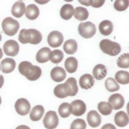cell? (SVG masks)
Here are the masks:
<instances>
[{
	"mask_svg": "<svg viewBox=\"0 0 129 129\" xmlns=\"http://www.w3.org/2000/svg\"><path fill=\"white\" fill-rule=\"evenodd\" d=\"M18 70L22 75L30 81L37 80L42 75V70L39 67L33 65L27 61H22L19 64Z\"/></svg>",
	"mask_w": 129,
	"mask_h": 129,
	"instance_id": "obj_1",
	"label": "cell"
},
{
	"mask_svg": "<svg viewBox=\"0 0 129 129\" xmlns=\"http://www.w3.org/2000/svg\"><path fill=\"white\" fill-rule=\"evenodd\" d=\"M18 40L23 44L37 45L42 41V35L39 31L35 29H22L19 34Z\"/></svg>",
	"mask_w": 129,
	"mask_h": 129,
	"instance_id": "obj_2",
	"label": "cell"
},
{
	"mask_svg": "<svg viewBox=\"0 0 129 129\" xmlns=\"http://www.w3.org/2000/svg\"><path fill=\"white\" fill-rule=\"evenodd\" d=\"M100 47L104 53L110 56H117L121 52V46L119 43L108 39L101 40L100 43Z\"/></svg>",
	"mask_w": 129,
	"mask_h": 129,
	"instance_id": "obj_3",
	"label": "cell"
},
{
	"mask_svg": "<svg viewBox=\"0 0 129 129\" xmlns=\"http://www.w3.org/2000/svg\"><path fill=\"white\" fill-rule=\"evenodd\" d=\"M3 31L6 35L12 37L16 35L20 28L18 21L11 17H7L2 22Z\"/></svg>",
	"mask_w": 129,
	"mask_h": 129,
	"instance_id": "obj_4",
	"label": "cell"
},
{
	"mask_svg": "<svg viewBox=\"0 0 129 129\" xmlns=\"http://www.w3.org/2000/svg\"><path fill=\"white\" fill-rule=\"evenodd\" d=\"M78 31L80 35L84 38H91L96 33V26L90 21L81 23L79 24Z\"/></svg>",
	"mask_w": 129,
	"mask_h": 129,
	"instance_id": "obj_5",
	"label": "cell"
},
{
	"mask_svg": "<svg viewBox=\"0 0 129 129\" xmlns=\"http://www.w3.org/2000/svg\"><path fill=\"white\" fill-rule=\"evenodd\" d=\"M59 118L55 111H49L45 115L43 120L44 127L47 129H54L59 125Z\"/></svg>",
	"mask_w": 129,
	"mask_h": 129,
	"instance_id": "obj_6",
	"label": "cell"
},
{
	"mask_svg": "<svg viewBox=\"0 0 129 129\" xmlns=\"http://www.w3.org/2000/svg\"><path fill=\"white\" fill-rule=\"evenodd\" d=\"M54 93L59 99H64L68 96H73L71 88L66 82L55 86L54 90Z\"/></svg>",
	"mask_w": 129,
	"mask_h": 129,
	"instance_id": "obj_7",
	"label": "cell"
},
{
	"mask_svg": "<svg viewBox=\"0 0 129 129\" xmlns=\"http://www.w3.org/2000/svg\"><path fill=\"white\" fill-rule=\"evenodd\" d=\"M86 106L85 103L81 100H76L72 102L69 107L71 114L79 117L86 112Z\"/></svg>",
	"mask_w": 129,
	"mask_h": 129,
	"instance_id": "obj_8",
	"label": "cell"
},
{
	"mask_svg": "<svg viewBox=\"0 0 129 129\" xmlns=\"http://www.w3.org/2000/svg\"><path fill=\"white\" fill-rule=\"evenodd\" d=\"M20 46L15 40H10L5 42L3 45V51L7 56H15L18 54Z\"/></svg>",
	"mask_w": 129,
	"mask_h": 129,
	"instance_id": "obj_9",
	"label": "cell"
},
{
	"mask_svg": "<svg viewBox=\"0 0 129 129\" xmlns=\"http://www.w3.org/2000/svg\"><path fill=\"white\" fill-rule=\"evenodd\" d=\"M64 42V37L60 32L53 31L51 32L47 37V42L50 46L57 48L60 46Z\"/></svg>",
	"mask_w": 129,
	"mask_h": 129,
	"instance_id": "obj_10",
	"label": "cell"
},
{
	"mask_svg": "<svg viewBox=\"0 0 129 129\" xmlns=\"http://www.w3.org/2000/svg\"><path fill=\"white\" fill-rule=\"evenodd\" d=\"M16 112L20 115H26L30 111V104L26 99L21 98L16 100L15 104Z\"/></svg>",
	"mask_w": 129,
	"mask_h": 129,
	"instance_id": "obj_11",
	"label": "cell"
},
{
	"mask_svg": "<svg viewBox=\"0 0 129 129\" xmlns=\"http://www.w3.org/2000/svg\"><path fill=\"white\" fill-rule=\"evenodd\" d=\"M108 103L114 110H119L123 107L125 104L124 98L121 94L114 93L108 99Z\"/></svg>",
	"mask_w": 129,
	"mask_h": 129,
	"instance_id": "obj_12",
	"label": "cell"
},
{
	"mask_svg": "<svg viewBox=\"0 0 129 129\" xmlns=\"http://www.w3.org/2000/svg\"><path fill=\"white\" fill-rule=\"evenodd\" d=\"M16 67V62L13 58L4 59L0 63V70L4 73H10L13 72Z\"/></svg>",
	"mask_w": 129,
	"mask_h": 129,
	"instance_id": "obj_13",
	"label": "cell"
},
{
	"mask_svg": "<svg viewBox=\"0 0 129 129\" xmlns=\"http://www.w3.org/2000/svg\"><path fill=\"white\" fill-rule=\"evenodd\" d=\"M87 120L90 127L96 128L101 124V118L96 111L91 110L88 113Z\"/></svg>",
	"mask_w": 129,
	"mask_h": 129,
	"instance_id": "obj_14",
	"label": "cell"
},
{
	"mask_svg": "<svg viewBox=\"0 0 129 129\" xmlns=\"http://www.w3.org/2000/svg\"><path fill=\"white\" fill-rule=\"evenodd\" d=\"M51 78L55 82H61L66 77V73L63 68L55 67L51 72Z\"/></svg>",
	"mask_w": 129,
	"mask_h": 129,
	"instance_id": "obj_15",
	"label": "cell"
},
{
	"mask_svg": "<svg viewBox=\"0 0 129 129\" xmlns=\"http://www.w3.org/2000/svg\"><path fill=\"white\" fill-rule=\"evenodd\" d=\"M79 85L82 88L88 90V89L91 88L95 84V80L94 78L91 75L86 74L83 75L81 76L79 78Z\"/></svg>",
	"mask_w": 129,
	"mask_h": 129,
	"instance_id": "obj_16",
	"label": "cell"
},
{
	"mask_svg": "<svg viewBox=\"0 0 129 129\" xmlns=\"http://www.w3.org/2000/svg\"><path fill=\"white\" fill-rule=\"evenodd\" d=\"M115 123L120 127H124L128 123V116L127 113L123 111L117 112L115 115Z\"/></svg>",
	"mask_w": 129,
	"mask_h": 129,
	"instance_id": "obj_17",
	"label": "cell"
},
{
	"mask_svg": "<svg viewBox=\"0 0 129 129\" xmlns=\"http://www.w3.org/2000/svg\"><path fill=\"white\" fill-rule=\"evenodd\" d=\"M25 5L23 1H17L13 5L11 8V13L13 16L19 18L25 14Z\"/></svg>",
	"mask_w": 129,
	"mask_h": 129,
	"instance_id": "obj_18",
	"label": "cell"
},
{
	"mask_svg": "<svg viewBox=\"0 0 129 129\" xmlns=\"http://www.w3.org/2000/svg\"><path fill=\"white\" fill-rule=\"evenodd\" d=\"M25 14L27 18L30 20H34L39 16V9L35 5L31 4L26 7Z\"/></svg>",
	"mask_w": 129,
	"mask_h": 129,
	"instance_id": "obj_19",
	"label": "cell"
},
{
	"mask_svg": "<svg viewBox=\"0 0 129 129\" xmlns=\"http://www.w3.org/2000/svg\"><path fill=\"white\" fill-rule=\"evenodd\" d=\"M51 52V49L48 47H44L37 52L36 60L40 63H44L49 60V55Z\"/></svg>",
	"mask_w": 129,
	"mask_h": 129,
	"instance_id": "obj_20",
	"label": "cell"
},
{
	"mask_svg": "<svg viewBox=\"0 0 129 129\" xmlns=\"http://www.w3.org/2000/svg\"><path fill=\"white\" fill-rule=\"evenodd\" d=\"M74 9L73 5L70 4H66L62 6L60 11V17L66 20H70L74 15Z\"/></svg>",
	"mask_w": 129,
	"mask_h": 129,
	"instance_id": "obj_21",
	"label": "cell"
},
{
	"mask_svg": "<svg viewBox=\"0 0 129 129\" xmlns=\"http://www.w3.org/2000/svg\"><path fill=\"white\" fill-rule=\"evenodd\" d=\"M45 110L42 105H36L32 109L30 113V118L33 122L40 120L42 118Z\"/></svg>",
	"mask_w": 129,
	"mask_h": 129,
	"instance_id": "obj_22",
	"label": "cell"
},
{
	"mask_svg": "<svg viewBox=\"0 0 129 129\" xmlns=\"http://www.w3.org/2000/svg\"><path fill=\"white\" fill-rule=\"evenodd\" d=\"M94 78L96 80H102L107 75L106 67L102 64H98L95 66L93 70Z\"/></svg>",
	"mask_w": 129,
	"mask_h": 129,
	"instance_id": "obj_23",
	"label": "cell"
},
{
	"mask_svg": "<svg viewBox=\"0 0 129 129\" xmlns=\"http://www.w3.org/2000/svg\"><path fill=\"white\" fill-rule=\"evenodd\" d=\"M113 29V24L109 20H104L99 24V30L104 36H108L112 33Z\"/></svg>",
	"mask_w": 129,
	"mask_h": 129,
	"instance_id": "obj_24",
	"label": "cell"
},
{
	"mask_svg": "<svg viewBox=\"0 0 129 129\" xmlns=\"http://www.w3.org/2000/svg\"><path fill=\"white\" fill-rule=\"evenodd\" d=\"M64 51L69 55H73L77 51V43L75 40L70 39L67 40L63 46Z\"/></svg>",
	"mask_w": 129,
	"mask_h": 129,
	"instance_id": "obj_25",
	"label": "cell"
},
{
	"mask_svg": "<svg viewBox=\"0 0 129 129\" xmlns=\"http://www.w3.org/2000/svg\"><path fill=\"white\" fill-rule=\"evenodd\" d=\"M64 65L67 72L69 73H73L76 72L78 67V61L76 58L71 56L66 60Z\"/></svg>",
	"mask_w": 129,
	"mask_h": 129,
	"instance_id": "obj_26",
	"label": "cell"
},
{
	"mask_svg": "<svg viewBox=\"0 0 129 129\" xmlns=\"http://www.w3.org/2000/svg\"><path fill=\"white\" fill-rule=\"evenodd\" d=\"M74 17L79 21H84L87 20L89 17V12L86 8L83 7H79L76 8L74 10Z\"/></svg>",
	"mask_w": 129,
	"mask_h": 129,
	"instance_id": "obj_27",
	"label": "cell"
},
{
	"mask_svg": "<svg viewBox=\"0 0 129 129\" xmlns=\"http://www.w3.org/2000/svg\"><path fill=\"white\" fill-rule=\"evenodd\" d=\"M115 81L122 85L128 84L129 83V73L126 71L120 70L115 74Z\"/></svg>",
	"mask_w": 129,
	"mask_h": 129,
	"instance_id": "obj_28",
	"label": "cell"
},
{
	"mask_svg": "<svg viewBox=\"0 0 129 129\" xmlns=\"http://www.w3.org/2000/svg\"><path fill=\"white\" fill-rule=\"evenodd\" d=\"M64 58V54L62 51L59 50H54L51 51L49 55V60L52 63L55 64L61 62Z\"/></svg>",
	"mask_w": 129,
	"mask_h": 129,
	"instance_id": "obj_29",
	"label": "cell"
},
{
	"mask_svg": "<svg viewBox=\"0 0 129 129\" xmlns=\"http://www.w3.org/2000/svg\"><path fill=\"white\" fill-rule=\"evenodd\" d=\"M104 85H105L106 89L110 92H114V91H118L120 89L119 85L117 83L115 80L112 77H110L106 80Z\"/></svg>",
	"mask_w": 129,
	"mask_h": 129,
	"instance_id": "obj_30",
	"label": "cell"
},
{
	"mask_svg": "<svg viewBox=\"0 0 129 129\" xmlns=\"http://www.w3.org/2000/svg\"><path fill=\"white\" fill-rule=\"evenodd\" d=\"M98 109L103 115H108L112 112V108L110 104L106 102H101L98 104Z\"/></svg>",
	"mask_w": 129,
	"mask_h": 129,
	"instance_id": "obj_31",
	"label": "cell"
},
{
	"mask_svg": "<svg viewBox=\"0 0 129 129\" xmlns=\"http://www.w3.org/2000/svg\"><path fill=\"white\" fill-rule=\"evenodd\" d=\"M69 107L70 104L66 102L63 103L59 106L58 108V112L60 117L62 118H67L70 116L71 113L69 111Z\"/></svg>",
	"mask_w": 129,
	"mask_h": 129,
	"instance_id": "obj_32",
	"label": "cell"
},
{
	"mask_svg": "<svg viewBox=\"0 0 129 129\" xmlns=\"http://www.w3.org/2000/svg\"><path fill=\"white\" fill-rule=\"evenodd\" d=\"M117 65L122 68H128L129 67V54L125 53L121 55L117 60Z\"/></svg>",
	"mask_w": 129,
	"mask_h": 129,
	"instance_id": "obj_33",
	"label": "cell"
},
{
	"mask_svg": "<svg viewBox=\"0 0 129 129\" xmlns=\"http://www.w3.org/2000/svg\"><path fill=\"white\" fill-rule=\"evenodd\" d=\"M128 5L129 1L128 0H117L114 3V8L118 11H123L128 8Z\"/></svg>",
	"mask_w": 129,
	"mask_h": 129,
	"instance_id": "obj_34",
	"label": "cell"
},
{
	"mask_svg": "<svg viewBox=\"0 0 129 129\" xmlns=\"http://www.w3.org/2000/svg\"><path fill=\"white\" fill-rule=\"evenodd\" d=\"M86 123L84 120L77 118L74 120L71 123L70 129H86Z\"/></svg>",
	"mask_w": 129,
	"mask_h": 129,
	"instance_id": "obj_35",
	"label": "cell"
},
{
	"mask_svg": "<svg viewBox=\"0 0 129 129\" xmlns=\"http://www.w3.org/2000/svg\"><path fill=\"white\" fill-rule=\"evenodd\" d=\"M66 82L69 85L71 88L73 96H76L78 92V86H77V81L76 78H74V77H71V78H68V80Z\"/></svg>",
	"mask_w": 129,
	"mask_h": 129,
	"instance_id": "obj_36",
	"label": "cell"
},
{
	"mask_svg": "<svg viewBox=\"0 0 129 129\" xmlns=\"http://www.w3.org/2000/svg\"><path fill=\"white\" fill-rule=\"evenodd\" d=\"M104 2L105 1H103V0H99V1H96V0L92 1V0H91V5L90 6H91L93 8H97L101 7L104 5Z\"/></svg>",
	"mask_w": 129,
	"mask_h": 129,
	"instance_id": "obj_37",
	"label": "cell"
},
{
	"mask_svg": "<svg viewBox=\"0 0 129 129\" xmlns=\"http://www.w3.org/2000/svg\"><path fill=\"white\" fill-rule=\"evenodd\" d=\"M101 129H117L116 127L112 123H106L104 125Z\"/></svg>",
	"mask_w": 129,
	"mask_h": 129,
	"instance_id": "obj_38",
	"label": "cell"
},
{
	"mask_svg": "<svg viewBox=\"0 0 129 129\" xmlns=\"http://www.w3.org/2000/svg\"><path fill=\"white\" fill-rule=\"evenodd\" d=\"M79 2L82 4V5H85V6H90L91 5V0H90V1H81V0H79Z\"/></svg>",
	"mask_w": 129,
	"mask_h": 129,
	"instance_id": "obj_39",
	"label": "cell"
},
{
	"mask_svg": "<svg viewBox=\"0 0 129 129\" xmlns=\"http://www.w3.org/2000/svg\"><path fill=\"white\" fill-rule=\"evenodd\" d=\"M15 129H30V128L28 126L25 125H19L18 127H16Z\"/></svg>",
	"mask_w": 129,
	"mask_h": 129,
	"instance_id": "obj_40",
	"label": "cell"
},
{
	"mask_svg": "<svg viewBox=\"0 0 129 129\" xmlns=\"http://www.w3.org/2000/svg\"><path fill=\"white\" fill-rule=\"evenodd\" d=\"M4 82H5V80H4L3 76L0 74V88L3 85Z\"/></svg>",
	"mask_w": 129,
	"mask_h": 129,
	"instance_id": "obj_41",
	"label": "cell"
},
{
	"mask_svg": "<svg viewBox=\"0 0 129 129\" xmlns=\"http://www.w3.org/2000/svg\"><path fill=\"white\" fill-rule=\"evenodd\" d=\"M3 55V51H2V50H1V48H0V59L2 58Z\"/></svg>",
	"mask_w": 129,
	"mask_h": 129,
	"instance_id": "obj_42",
	"label": "cell"
},
{
	"mask_svg": "<svg viewBox=\"0 0 129 129\" xmlns=\"http://www.w3.org/2000/svg\"><path fill=\"white\" fill-rule=\"evenodd\" d=\"M1 39H2V36H1V33H0V42L1 41Z\"/></svg>",
	"mask_w": 129,
	"mask_h": 129,
	"instance_id": "obj_43",
	"label": "cell"
},
{
	"mask_svg": "<svg viewBox=\"0 0 129 129\" xmlns=\"http://www.w3.org/2000/svg\"><path fill=\"white\" fill-rule=\"evenodd\" d=\"M1 96H0V105H1Z\"/></svg>",
	"mask_w": 129,
	"mask_h": 129,
	"instance_id": "obj_44",
	"label": "cell"
}]
</instances>
